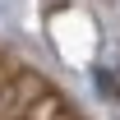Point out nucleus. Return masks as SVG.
<instances>
[{
    "instance_id": "f257e3e1",
    "label": "nucleus",
    "mask_w": 120,
    "mask_h": 120,
    "mask_svg": "<svg viewBox=\"0 0 120 120\" xmlns=\"http://www.w3.org/2000/svg\"><path fill=\"white\" fill-rule=\"evenodd\" d=\"M0 120H83L28 60L0 51Z\"/></svg>"
}]
</instances>
